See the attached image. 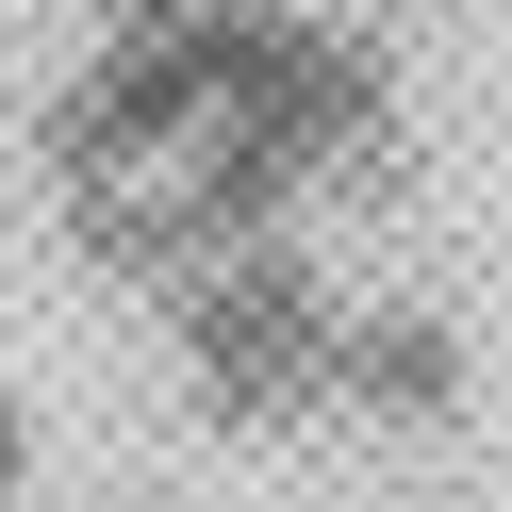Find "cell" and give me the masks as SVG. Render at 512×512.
<instances>
[{
    "label": "cell",
    "mask_w": 512,
    "mask_h": 512,
    "mask_svg": "<svg viewBox=\"0 0 512 512\" xmlns=\"http://www.w3.org/2000/svg\"><path fill=\"white\" fill-rule=\"evenodd\" d=\"M83 248L133 281H232L314 248L347 199L397 182V67L347 17L298 0H199V17H116L83 100L50 116Z\"/></svg>",
    "instance_id": "1"
},
{
    "label": "cell",
    "mask_w": 512,
    "mask_h": 512,
    "mask_svg": "<svg viewBox=\"0 0 512 512\" xmlns=\"http://www.w3.org/2000/svg\"><path fill=\"white\" fill-rule=\"evenodd\" d=\"M17 479H34V446H17V397H0V512H17Z\"/></svg>",
    "instance_id": "2"
},
{
    "label": "cell",
    "mask_w": 512,
    "mask_h": 512,
    "mask_svg": "<svg viewBox=\"0 0 512 512\" xmlns=\"http://www.w3.org/2000/svg\"><path fill=\"white\" fill-rule=\"evenodd\" d=\"M116 17H199V0H116Z\"/></svg>",
    "instance_id": "3"
}]
</instances>
